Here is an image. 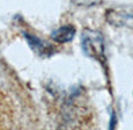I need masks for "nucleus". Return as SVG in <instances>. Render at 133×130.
<instances>
[{"mask_svg":"<svg viewBox=\"0 0 133 130\" xmlns=\"http://www.w3.org/2000/svg\"><path fill=\"white\" fill-rule=\"evenodd\" d=\"M76 29L73 24H65L61 26L57 29H55L51 33V39L58 43H68L72 42L73 39L75 37Z\"/></svg>","mask_w":133,"mask_h":130,"instance_id":"7ed1b4c3","label":"nucleus"},{"mask_svg":"<svg viewBox=\"0 0 133 130\" xmlns=\"http://www.w3.org/2000/svg\"><path fill=\"white\" fill-rule=\"evenodd\" d=\"M24 37H25V40H27L28 44L30 45V48L36 53H38V55H41V56H44V57L52 55L53 47L49 44L48 42L38 39L37 36H35V35H32V34H28V33H24Z\"/></svg>","mask_w":133,"mask_h":130,"instance_id":"f03ea898","label":"nucleus"},{"mask_svg":"<svg viewBox=\"0 0 133 130\" xmlns=\"http://www.w3.org/2000/svg\"><path fill=\"white\" fill-rule=\"evenodd\" d=\"M81 48L86 56L105 65V42L101 32L87 28L81 34Z\"/></svg>","mask_w":133,"mask_h":130,"instance_id":"f257e3e1","label":"nucleus"},{"mask_svg":"<svg viewBox=\"0 0 133 130\" xmlns=\"http://www.w3.org/2000/svg\"><path fill=\"white\" fill-rule=\"evenodd\" d=\"M117 126V116L115 114V112H111V115H110V120H109V130H115Z\"/></svg>","mask_w":133,"mask_h":130,"instance_id":"20e7f679","label":"nucleus"}]
</instances>
